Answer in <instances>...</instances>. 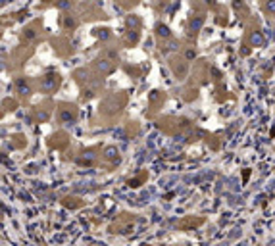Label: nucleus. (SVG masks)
I'll return each mask as SVG.
<instances>
[{"label": "nucleus", "instance_id": "obj_1", "mask_svg": "<svg viewBox=\"0 0 275 246\" xmlns=\"http://www.w3.org/2000/svg\"><path fill=\"white\" fill-rule=\"evenodd\" d=\"M58 83H60L58 75L50 73V75H46V77L41 81V89H43V91H54L56 87H58Z\"/></svg>", "mask_w": 275, "mask_h": 246}, {"label": "nucleus", "instance_id": "obj_2", "mask_svg": "<svg viewBox=\"0 0 275 246\" xmlns=\"http://www.w3.org/2000/svg\"><path fill=\"white\" fill-rule=\"evenodd\" d=\"M106 158H108V160H116V158H118V154H116V148H108V154H106Z\"/></svg>", "mask_w": 275, "mask_h": 246}, {"label": "nucleus", "instance_id": "obj_3", "mask_svg": "<svg viewBox=\"0 0 275 246\" xmlns=\"http://www.w3.org/2000/svg\"><path fill=\"white\" fill-rule=\"evenodd\" d=\"M98 67H100V69H104V71H110V64L106 62V60H102V62L98 64Z\"/></svg>", "mask_w": 275, "mask_h": 246}, {"label": "nucleus", "instance_id": "obj_4", "mask_svg": "<svg viewBox=\"0 0 275 246\" xmlns=\"http://www.w3.org/2000/svg\"><path fill=\"white\" fill-rule=\"evenodd\" d=\"M62 119H64V121H69V119H73V113H69V112H62Z\"/></svg>", "mask_w": 275, "mask_h": 246}, {"label": "nucleus", "instance_id": "obj_5", "mask_svg": "<svg viewBox=\"0 0 275 246\" xmlns=\"http://www.w3.org/2000/svg\"><path fill=\"white\" fill-rule=\"evenodd\" d=\"M158 33H160V35H164V37H167V35H169V31H167V27H158Z\"/></svg>", "mask_w": 275, "mask_h": 246}, {"label": "nucleus", "instance_id": "obj_6", "mask_svg": "<svg viewBox=\"0 0 275 246\" xmlns=\"http://www.w3.org/2000/svg\"><path fill=\"white\" fill-rule=\"evenodd\" d=\"M252 41H254V43H262V37H260V35H254Z\"/></svg>", "mask_w": 275, "mask_h": 246}, {"label": "nucleus", "instance_id": "obj_7", "mask_svg": "<svg viewBox=\"0 0 275 246\" xmlns=\"http://www.w3.org/2000/svg\"><path fill=\"white\" fill-rule=\"evenodd\" d=\"M187 58H189V60L194 58V52H192V50H189V52H187Z\"/></svg>", "mask_w": 275, "mask_h": 246}, {"label": "nucleus", "instance_id": "obj_8", "mask_svg": "<svg viewBox=\"0 0 275 246\" xmlns=\"http://www.w3.org/2000/svg\"><path fill=\"white\" fill-rule=\"evenodd\" d=\"M35 37V31H27V38H33Z\"/></svg>", "mask_w": 275, "mask_h": 246}]
</instances>
